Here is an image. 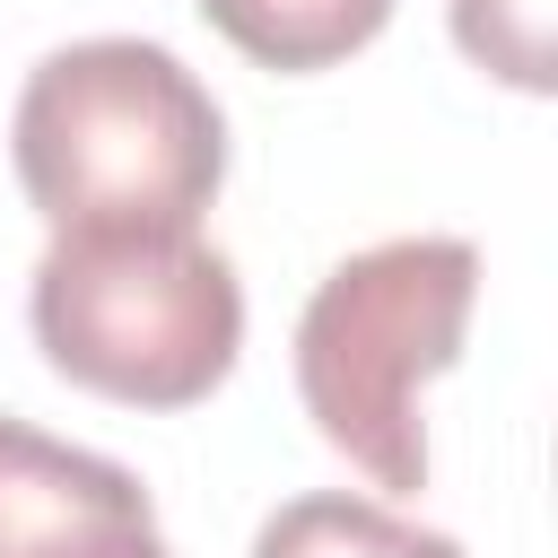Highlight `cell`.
Segmentation results:
<instances>
[{
    "label": "cell",
    "mask_w": 558,
    "mask_h": 558,
    "mask_svg": "<svg viewBox=\"0 0 558 558\" xmlns=\"http://www.w3.org/2000/svg\"><path fill=\"white\" fill-rule=\"evenodd\" d=\"M17 192L52 235L70 227H201L227 183L218 96L140 35H87L26 70L9 113Z\"/></svg>",
    "instance_id": "obj_1"
},
{
    "label": "cell",
    "mask_w": 558,
    "mask_h": 558,
    "mask_svg": "<svg viewBox=\"0 0 558 558\" xmlns=\"http://www.w3.org/2000/svg\"><path fill=\"white\" fill-rule=\"evenodd\" d=\"M52 375L122 410H192L244 349L235 262L201 227H70L26 279Z\"/></svg>",
    "instance_id": "obj_2"
},
{
    "label": "cell",
    "mask_w": 558,
    "mask_h": 558,
    "mask_svg": "<svg viewBox=\"0 0 558 558\" xmlns=\"http://www.w3.org/2000/svg\"><path fill=\"white\" fill-rule=\"evenodd\" d=\"M480 305V244L462 235H384L331 262L296 314V401L314 436L375 488H427L418 392L462 357Z\"/></svg>",
    "instance_id": "obj_3"
},
{
    "label": "cell",
    "mask_w": 558,
    "mask_h": 558,
    "mask_svg": "<svg viewBox=\"0 0 558 558\" xmlns=\"http://www.w3.org/2000/svg\"><path fill=\"white\" fill-rule=\"evenodd\" d=\"M0 558H174L140 471L0 418Z\"/></svg>",
    "instance_id": "obj_4"
},
{
    "label": "cell",
    "mask_w": 558,
    "mask_h": 558,
    "mask_svg": "<svg viewBox=\"0 0 558 558\" xmlns=\"http://www.w3.org/2000/svg\"><path fill=\"white\" fill-rule=\"evenodd\" d=\"M201 17L262 70H331L349 52H366L392 17V0H201Z\"/></svg>",
    "instance_id": "obj_5"
},
{
    "label": "cell",
    "mask_w": 558,
    "mask_h": 558,
    "mask_svg": "<svg viewBox=\"0 0 558 558\" xmlns=\"http://www.w3.org/2000/svg\"><path fill=\"white\" fill-rule=\"evenodd\" d=\"M253 558H462V541L427 532V523H410V514H392L375 497L305 488L253 532Z\"/></svg>",
    "instance_id": "obj_6"
},
{
    "label": "cell",
    "mask_w": 558,
    "mask_h": 558,
    "mask_svg": "<svg viewBox=\"0 0 558 558\" xmlns=\"http://www.w3.org/2000/svg\"><path fill=\"white\" fill-rule=\"evenodd\" d=\"M549 17H558V0H453V44L488 78H506L523 96H549L558 87V70H549Z\"/></svg>",
    "instance_id": "obj_7"
}]
</instances>
